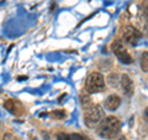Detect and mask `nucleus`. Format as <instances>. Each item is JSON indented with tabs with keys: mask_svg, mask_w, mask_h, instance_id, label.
Here are the masks:
<instances>
[{
	"mask_svg": "<svg viewBox=\"0 0 148 140\" xmlns=\"http://www.w3.org/2000/svg\"><path fill=\"white\" fill-rule=\"evenodd\" d=\"M120 129H121V123H120L119 118L110 115V116H105L101 120V123L98 127V134L101 138L114 139L119 135Z\"/></svg>",
	"mask_w": 148,
	"mask_h": 140,
	"instance_id": "obj_1",
	"label": "nucleus"
},
{
	"mask_svg": "<svg viewBox=\"0 0 148 140\" xmlns=\"http://www.w3.org/2000/svg\"><path fill=\"white\" fill-rule=\"evenodd\" d=\"M105 118L104 109L98 104H91L85 107L84 109V123L88 128L98 127L101 120Z\"/></svg>",
	"mask_w": 148,
	"mask_h": 140,
	"instance_id": "obj_2",
	"label": "nucleus"
},
{
	"mask_svg": "<svg viewBox=\"0 0 148 140\" xmlns=\"http://www.w3.org/2000/svg\"><path fill=\"white\" fill-rule=\"evenodd\" d=\"M105 89V78L99 72H91L85 81V91L88 93H99Z\"/></svg>",
	"mask_w": 148,
	"mask_h": 140,
	"instance_id": "obj_3",
	"label": "nucleus"
},
{
	"mask_svg": "<svg viewBox=\"0 0 148 140\" xmlns=\"http://www.w3.org/2000/svg\"><path fill=\"white\" fill-rule=\"evenodd\" d=\"M114 53L116 55V57L119 58V61L123 64H131L133 62L132 56L128 53V51L123 47V44L121 41H114V44L111 45Z\"/></svg>",
	"mask_w": 148,
	"mask_h": 140,
	"instance_id": "obj_4",
	"label": "nucleus"
},
{
	"mask_svg": "<svg viewBox=\"0 0 148 140\" xmlns=\"http://www.w3.org/2000/svg\"><path fill=\"white\" fill-rule=\"evenodd\" d=\"M141 32L133 26H126L123 30V40L130 45H136L141 39Z\"/></svg>",
	"mask_w": 148,
	"mask_h": 140,
	"instance_id": "obj_5",
	"label": "nucleus"
},
{
	"mask_svg": "<svg viewBox=\"0 0 148 140\" xmlns=\"http://www.w3.org/2000/svg\"><path fill=\"white\" fill-rule=\"evenodd\" d=\"M4 108L14 115H21L24 113V107L17 99H6L4 102Z\"/></svg>",
	"mask_w": 148,
	"mask_h": 140,
	"instance_id": "obj_6",
	"label": "nucleus"
},
{
	"mask_svg": "<svg viewBox=\"0 0 148 140\" xmlns=\"http://www.w3.org/2000/svg\"><path fill=\"white\" fill-rule=\"evenodd\" d=\"M120 83H121V87H122V91L125 93V96H132L133 93V83L131 81L127 74H122L121 76V79H120Z\"/></svg>",
	"mask_w": 148,
	"mask_h": 140,
	"instance_id": "obj_7",
	"label": "nucleus"
},
{
	"mask_svg": "<svg viewBox=\"0 0 148 140\" xmlns=\"http://www.w3.org/2000/svg\"><path fill=\"white\" fill-rule=\"evenodd\" d=\"M121 104V98L117 94H110L105 99V108L108 110H116Z\"/></svg>",
	"mask_w": 148,
	"mask_h": 140,
	"instance_id": "obj_8",
	"label": "nucleus"
},
{
	"mask_svg": "<svg viewBox=\"0 0 148 140\" xmlns=\"http://www.w3.org/2000/svg\"><path fill=\"white\" fill-rule=\"evenodd\" d=\"M57 140H85L84 137L80 134H66V133H59L57 135Z\"/></svg>",
	"mask_w": 148,
	"mask_h": 140,
	"instance_id": "obj_9",
	"label": "nucleus"
},
{
	"mask_svg": "<svg viewBox=\"0 0 148 140\" xmlns=\"http://www.w3.org/2000/svg\"><path fill=\"white\" fill-rule=\"evenodd\" d=\"M141 68L143 72H148V51L143 52L141 56Z\"/></svg>",
	"mask_w": 148,
	"mask_h": 140,
	"instance_id": "obj_10",
	"label": "nucleus"
},
{
	"mask_svg": "<svg viewBox=\"0 0 148 140\" xmlns=\"http://www.w3.org/2000/svg\"><path fill=\"white\" fill-rule=\"evenodd\" d=\"M108 81H109V85L111 87H117V85H119V76L116 73H110L109 77H108Z\"/></svg>",
	"mask_w": 148,
	"mask_h": 140,
	"instance_id": "obj_11",
	"label": "nucleus"
},
{
	"mask_svg": "<svg viewBox=\"0 0 148 140\" xmlns=\"http://www.w3.org/2000/svg\"><path fill=\"white\" fill-rule=\"evenodd\" d=\"M53 115L56 116V118H58V119H62V118L66 116V112H64V109H58V110L53 112Z\"/></svg>",
	"mask_w": 148,
	"mask_h": 140,
	"instance_id": "obj_12",
	"label": "nucleus"
},
{
	"mask_svg": "<svg viewBox=\"0 0 148 140\" xmlns=\"http://www.w3.org/2000/svg\"><path fill=\"white\" fill-rule=\"evenodd\" d=\"M142 10H143V14H145V16L148 20V0H145V1L142 3Z\"/></svg>",
	"mask_w": 148,
	"mask_h": 140,
	"instance_id": "obj_13",
	"label": "nucleus"
},
{
	"mask_svg": "<svg viewBox=\"0 0 148 140\" xmlns=\"http://www.w3.org/2000/svg\"><path fill=\"white\" fill-rule=\"evenodd\" d=\"M3 140H18L17 137H15V135H12L10 133H6L3 135Z\"/></svg>",
	"mask_w": 148,
	"mask_h": 140,
	"instance_id": "obj_14",
	"label": "nucleus"
},
{
	"mask_svg": "<svg viewBox=\"0 0 148 140\" xmlns=\"http://www.w3.org/2000/svg\"><path fill=\"white\" fill-rule=\"evenodd\" d=\"M80 102H82V104L86 105V104L90 102V97H89V96H84V94L82 93V94H80Z\"/></svg>",
	"mask_w": 148,
	"mask_h": 140,
	"instance_id": "obj_15",
	"label": "nucleus"
},
{
	"mask_svg": "<svg viewBox=\"0 0 148 140\" xmlns=\"http://www.w3.org/2000/svg\"><path fill=\"white\" fill-rule=\"evenodd\" d=\"M143 118H145V120L148 123V107H146V109L143 110Z\"/></svg>",
	"mask_w": 148,
	"mask_h": 140,
	"instance_id": "obj_16",
	"label": "nucleus"
},
{
	"mask_svg": "<svg viewBox=\"0 0 148 140\" xmlns=\"http://www.w3.org/2000/svg\"><path fill=\"white\" fill-rule=\"evenodd\" d=\"M26 78H27V76H20V77H17L18 81H21V79H26Z\"/></svg>",
	"mask_w": 148,
	"mask_h": 140,
	"instance_id": "obj_17",
	"label": "nucleus"
},
{
	"mask_svg": "<svg viewBox=\"0 0 148 140\" xmlns=\"http://www.w3.org/2000/svg\"><path fill=\"white\" fill-rule=\"evenodd\" d=\"M117 140H126V138H125V137H120Z\"/></svg>",
	"mask_w": 148,
	"mask_h": 140,
	"instance_id": "obj_18",
	"label": "nucleus"
},
{
	"mask_svg": "<svg viewBox=\"0 0 148 140\" xmlns=\"http://www.w3.org/2000/svg\"><path fill=\"white\" fill-rule=\"evenodd\" d=\"M31 140H37V139H36V138H32V139H31Z\"/></svg>",
	"mask_w": 148,
	"mask_h": 140,
	"instance_id": "obj_19",
	"label": "nucleus"
}]
</instances>
